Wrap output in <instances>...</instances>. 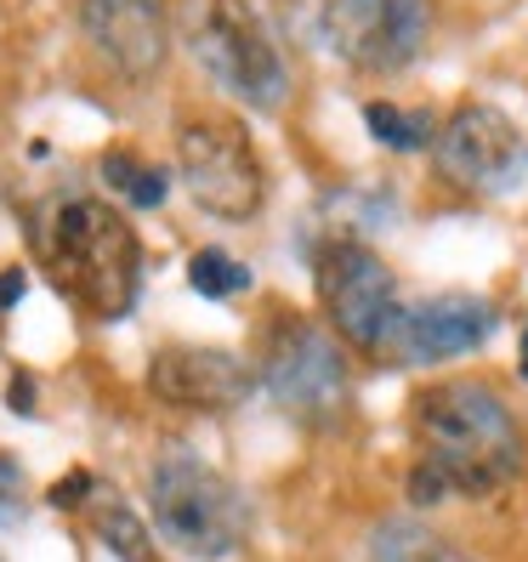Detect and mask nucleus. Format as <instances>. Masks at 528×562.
I'll use <instances>...</instances> for the list:
<instances>
[{
    "label": "nucleus",
    "instance_id": "obj_21",
    "mask_svg": "<svg viewBox=\"0 0 528 562\" xmlns=\"http://www.w3.org/2000/svg\"><path fill=\"white\" fill-rule=\"evenodd\" d=\"M23 290H29V273L23 268H0V313H12L23 302Z\"/></svg>",
    "mask_w": 528,
    "mask_h": 562
},
{
    "label": "nucleus",
    "instance_id": "obj_8",
    "mask_svg": "<svg viewBox=\"0 0 528 562\" xmlns=\"http://www.w3.org/2000/svg\"><path fill=\"white\" fill-rule=\"evenodd\" d=\"M256 381L295 420H329L347 404V358L307 318H273Z\"/></svg>",
    "mask_w": 528,
    "mask_h": 562
},
{
    "label": "nucleus",
    "instance_id": "obj_19",
    "mask_svg": "<svg viewBox=\"0 0 528 562\" xmlns=\"http://www.w3.org/2000/svg\"><path fill=\"white\" fill-rule=\"evenodd\" d=\"M7 512H23V467L12 454H0V517Z\"/></svg>",
    "mask_w": 528,
    "mask_h": 562
},
{
    "label": "nucleus",
    "instance_id": "obj_22",
    "mask_svg": "<svg viewBox=\"0 0 528 562\" xmlns=\"http://www.w3.org/2000/svg\"><path fill=\"white\" fill-rule=\"evenodd\" d=\"M517 375L528 381V324H523V352H517Z\"/></svg>",
    "mask_w": 528,
    "mask_h": 562
},
{
    "label": "nucleus",
    "instance_id": "obj_10",
    "mask_svg": "<svg viewBox=\"0 0 528 562\" xmlns=\"http://www.w3.org/2000/svg\"><path fill=\"white\" fill-rule=\"evenodd\" d=\"M494 324H501V307L488 295H472V290H443V295H426V302H409L392 324V341H386V358L398 363H449V358H467L478 352Z\"/></svg>",
    "mask_w": 528,
    "mask_h": 562
},
{
    "label": "nucleus",
    "instance_id": "obj_15",
    "mask_svg": "<svg viewBox=\"0 0 528 562\" xmlns=\"http://www.w3.org/2000/svg\"><path fill=\"white\" fill-rule=\"evenodd\" d=\"M364 125H370V137L392 154H420V148H432L438 143V114H426V109H398V103H370L364 109Z\"/></svg>",
    "mask_w": 528,
    "mask_h": 562
},
{
    "label": "nucleus",
    "instance_id": "obj_9",
    "mask_svg": "<svg viewBox=\"0 0 528 562\" xmlns=\"http://www.w3.org/2000/svg\"><path fill=\"white\" fill-rule=\"evenodd\" d=\"M313 284H318L324 318L341 341L364 347V352H386L404 302H398V284H392L386 261L370 245H358V239L324 245V256L313 261Z\"/></svg>",
    "mask_w": 528,
    "mask_h": 562
},
{
    "label": "nucleus",
    "instance_id": "obj_6",
    "mask_svg": "<svg viewBox=\"0 0 528 562\" xmlns=\"http://www.w3.org/2000/svg\"><path fill=\"white\" fill-rule=\"evenodd\" d=\"M432 35V0H324L318 41L352 75H398Z\"/></svg>",
    "mask_w": 528,
    "mask_h": 562
},
{
    "label": "nucleus",
    "instance_id": "obj_2",
    "mask_svg": "<svg viewBox=\"0 0 528 562\" xmlns=\"http://www.w3.org/2000/svg\"><path fill=\"white\" fill-rule=\"evenodd\" d=\"M29 239L41 250L46 279L91 318H125L143 295V239L109 200L91 193H57L29 216Z\"/></svg>",
    "mask_w": 528,
    "mask_h": 562
},
{
    "label": "nucleus",
    "instance_id": "obj_17",
    "mask_svg": "<svg viewBox=\"0 0 528 562\" xmlns=\"http://www.w3.org/2000/svg\"><path fill=\"white\" fill-rule=\"evenodd\" d=\"M188 284L205 295V302H234V295H245L256 279H250V268L234 256V250H193L188 256Z\"/></svg>",
    "mask_w": 528,
    "mask_h": 562
},
{
    "label": "nucleus",
    "instance_id": "obj_11",
    "mask_svg": "<svg viewBox=\"0 0 528 562\" xmlns=\"http://www.w3.org/2000/svg\"><path fill=\"white\" fill-rule=\"evenodd\" d=\"M148 392L171 409L222 415L256 392V370L227 347H159L148 358Z\"/></svg>",
    "mask_w": 528,
    "mask_h": 562
},
{
    "label": "nucleus",
    "instance_id": "obj_20",
    "mask_svg": "<svg viewBox=\"0 0 528 562\" xmlns=\"http://www.w3.org/2000/svg\"><path fill=\"white\" fill-rule=\"evenodd\" d=\"M7 409H12V415H35V375H12Z\"/></svg>",
    "mask_w": 528,
    "mask_h": 562
},
{
    "label": "nucleus",
    "instance_id": "obj_16",
    "mask_svg": "<svg viewBox=\"0 0 528 562\" xmlns=\"http://www.w3.org/2000/svg\"><path fill=\"white\" fill-rule=\"evenodd\" d=\"M375 562H472L467 551L443 546L438 535H426L420 522H381L375 540H370Z\"/></svg>",
    "mask_w": 528,
    "mask_h": 562
},
{
    "label": "nucleus",
    "instance_id": "obj_18",
    "mask_svg": "<svg viewBox=\"0 0 528 562\" xmlns=\"http://www.w3.org/2000/svg\"><path fill=\"white\" fill-rule=\"evenodd\" d=\"M86 501H97V477H91L86 467H75L69 477H57V483H52V506H57V512L86 506Z\"/></svg>",
    "mask_w": 528,
    "mask_h": 562
},
{
    "label": "nucleus",
    "instance_id": "obj_4",
    "mask_svg": "<svg viewBox=\"0 0 528 562\" xmlns=\"http://www.w3.org/2000/svg\"><path fill=\"white\" fill-rule=\"evenodd\" d=\"M182 29L200 69L227 97H239L245 109L273 114L290 97V69L279 57V41L268 35V23L256 18L250 0H188Z\"/></svg>",
    "mask_w": 528,
    "mask_h": 562
},
{
    "label": "nucleus",
    "instance_id": "obj_1",
    "mask_svg": "<svg viewBox=\"0 0 528 562\" xmlns=\"http://www.w3.org/2000/svg\"><path fill=\"white\" fill-rule=\"evenodd\" d=\"M523 472V426L483 381H449L415 398L409 501H483Z\"/></svg>",
    "mask_w": 528,
    "mask_h": 562
},
{
    "label": "nucleus",
    "instance_id": "obj_13",
    "mask_svg": "<svg viewBox=\"0 0 528 562\" xmlns=\"http://www.w3.org/2000/svg\"><path fill=\"white\" fill-rule=\"evenodd\" d=\"M91 528H97V540H103L120 562H159V551H154V528H143V517L131 512L120 494H103V488H97Z\"/></svg>",
    "mask_w": 528,
    "mask_h": 562
},
{
    "label": "nucleus",
    "instance_id": "obj_12",
    "mask_svg": "<svg viewBox=\"0 0 528 562\" xmlns=\"http://www.w3.org/2000/svg\"><path fill=\"white\" fill-rule=\"evenodd\" d=\"M80 29L97 57L114 63L125 80H148L171 52L165 0H80Z\"/></svg>",
    "mask_w": 528,
    "mask_h": 562
},
{
    "label": "nucleus",
    "instance_id": "obj_3",
    "mask_svg": "<svg viewBox=\"0 0 528 562\" xmlns=\"http://www.w3.org/2000/svg\"><path fill=\"white\" fill-rule=\"evenodd\" d=\"M148 506H154V528L171 540L182 557L200 562H222L234 557L250 535V506L245 494L227 483L211 460H200L193 449H165L148 467Z\"/></svg>",
    "mask_w": 528,
    "mask_h": 562
},
{
    "label": "nucleus",
    "instance_id": "obj_7",
    "mask_svg": "<svg viewBox=\"0 0 528 562\" xmlns=\"http://www.w3.org/2000/svg\"><path fill=\"white\" fill-rule=\"evenodd\" d=\"M438 177L454 182L472 200H506L528 182V137L517 131L512 114L488 109V103H460L432 143Z\"/></svg>",
    "mask_w": 528,
    "mask_h": 562
},
{
    "label": "nucleus",
    "instance_id": "obj_5",
    "mask_svg": "<svg viewBox=\"0 0 528 562\" xmlns=\"http://www.w3.org/2000/svg\"><path fill=\"white\" fill-rule=\"evenodd\" d=\"M177 171L193 205L216 222H250L261 211V159L234 114H188L177 131Z\"/></svg>",
    "mask_w": 528,
    "mask_h": 562
},
{
    "label": "nucleus",
    "instance_id": "obj_14",
    "mask_svg": "<svg viewBox=\"0 0 528 562\" xmlns=\"http://www.w3.org/2000/svg\"><path fill=\"white\" fill-rule=\"evenodd\" d=\"M103 182L120 193L125 205H137V211H159L165 193H171L165 165H148V159L125 154V148H109V154H103Z\"/></svg>",
    "mask_w": 528,
    "mask_h": 562
}]
</instances>
